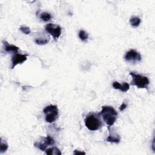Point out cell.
<instances>
[{
	"mask_svg": "<svg viewBox=\"0 0 155 155\" xmlns=\"http://www.w3.org/2000/svg\"><path fill=\"white\" fill-rule=\"evenodd\" d=\"M78 35L82 41L86 42L88 39V34L85 31H84L83 30H81L79 31Z\"/></svg>",
	"mask_w": 155,
	"mask_h": 155,
	"instance_id": "14",
	"label": "cell"
},
{
	"mask_svg": "<svg viewBox=\"0 0 155 155\" xmlns=\"http://www.w3.org/2000/svg\"><path fill=\"white\" fill-rule=\"evenodd\" d=\"M49 41V39L43 38H36L35 40V42L38 45H44L48 43Z\"/></svg>",
	"mask_w": 155,
	"mask_h": 155,
	"instance_id": "17",
	"label": "cell"
},
{
	"mask_svg": "<svg viewBox=\"0 0 155 155\" xmlns=\"http://www.w3.org/2000/svg\"><path fill=\"white\" fill-rule=\"evenodd\" d=\"M112 86L114 89L119 90L122 92H127L130 88V85L127 82H123L122 84H120L118 82L114 81L113 82Z\"/></svg>",
	"mask_w": 155,
	"mask_h": 155,
	"instance_id": "10",
	"label": "cell"
},
{
	"mask_svg": "<svg viewBox=\"0 0 155 155\" xmlns=\"http://www.w3.org/2000/svg\"><path fill=\"white\" fill-rule=\"evenodd\" d=\"M19 30L25 35H29L31 32L30 28L27 26H22L19 28Z\"/></svg>",
	"mask_w": 155,
	"mask_h": 155,
	"instance_id": "18",
	"label": "cell"
},
{
	"mask_svg": "<svg viewBox=\"0 0 155 155\" xmlns=\"http://www.w3.org/2000/svg\"><path fill=\"white\" fill-rule=\"evenodd\" d=\"M3 44L4 46V50H5L6 52L13 53L14 54L18 53L19 47H16V45L10 44L5 41H3Z\"/></svg>",
	"mask_w": 155,
	"mask_h": 155,
	"instance_id": "11",
	"label": "cell"
},
{
	"mask_svg": "<svg viewBox=\"0 0 155 155\" xmlns=\"http://www.w3.org/2000/svg\"><path fill=\"white\" fill-rule=\"evenodd\" d=\"M108 131H109V136L107 137L106 141L111 142V143H117L120 140V137L118 134H116V133L111 131V129H110V126L108 127Z\"/></svg>",
	"mask_w": 155,
	"mask_h": 155,
	"instance_id": "9",
	"label": "cell"
},
{
	"mask_svg": "<svg viewBox=\"0 0 155 155\" xmlns=\"http://www.w3.org/2000/svg\"><path fill=\"white\" fill-rule=\"evenodd\" d=\"M140 22L141 20L137 16H133L130 19V23L134 27H138L140 25Z\"/></svg>",
	"mask_w": 155,
	"mask_h": 155,
	"instance_id": "13",
	"label": "cell"
},
{
	"mask_svg": "<svg viewBox=\"0 0 155 155\" xmlns=\"http://www.w3.org/2000/svg\"><path fill=\"white\" fill-rule=\"evenodd\" d=\"M45 29L55 39L59 38L61 35V27L59 25L49 23L46 25Z\"/></svg>",
	"mask_w": 155,
	"mask_h": 155,
	"instance_id": "6",
	"label": "cell"
},
{
	"mask_svg": "<svg viewBox=\"0 0 155 155\" xmlns=\"http://www.w3.org/2000/svg\"><path fill=\"white\" fill-rule=\"evenodd\" d=\"M124 59L127 62L136 63L140 62L141 61L142 56L139 52L131 49L125 53Z\"/></svg>",
	"mask_w": 155,
	"mask_h": 155,
	"instance_id": "7",
	"label": "cell"
},
{
	"mask_svg": "<svg viewBox=\"0 0 155 155\" xmlns=\"http://www.w3.org/2000/svg\"><path fill=\"white\" fill-rule=\"evenodd\" d=\"M43 113L45 114V119L47 122L53 123L58 118L59 110L56 105H49L43 109Z\"/></svg>",
	"mask_w": 155,
	"mask_h": 155,
	"instance_id": "4",
	"label": "cell"
},
{
	"mask_svg": "<svg viewBox=\"0 0 155 155\" xmlns=\"http://www.w3.org/2000/svg\"><path fill=\"white\" fill-rule=\"evenodd\" d=\"M8 149V144L7 143L2 140V138H1V144H0V153H5L7 150Z\"/></svg>",
	"mask_w": 155,
	"mask_h": 155,
	"instance_id": "16",
	"label": "cell"
},
{
	"mask_svg": "<svg viewBox=\"0 0 155 155\" xmlns=\"http://www.w3.org/2000/svg\"><path fill=\"white\" fill-rule=\"evenodd\" d=\"M28 54H22L19 53L14 54L12 57V66L11 68L13 69L18 64H22L27 59Z\"/></svg>",
	"mask_w": 155,
	"mask_h": 155,
	"instance_id": "8",
	"label": "cell"
},
{
	"mask_svg": "<svg viewBox=\"0 0 155 155\" xmlns=\"http://www.w3.org/2000/svg\"><path fill=\"white\" fill-rule=\"evenodd\" d=\"M45 154L47 155H61L62 153L59 148L57 147H51L47 149L45 151Z\"/></svg>",
	"mask_w": 155,
	"mask_h": 155,
	"instance_id": "12",
	"label": "cell"
},
{
	"mask_svg": "<svg viewBox=\"0 0 155 155\" xmlns=\"http://www.w3.org/2000/svg\"><path fill=\"white\" fill-rule=\"evenodd\" d=\"M130 75L132 77L131 85H135L139 88H147L150 84V81L147 76L132 71L130 72Z\"/></svg>",
	"mask_w": 155,
	"mask_h": 155,
	"instance_id": "3",
	"label": "cell"
},
{
	"mask_svg": "<svg viewBox=\"0 0 155 155\" xmlns=\"http://www.w3.org/2000/svg\"><path fill=\"white\" fill-rule=\"evenodd\" d=\"M101 115L96 113H91L87 116L85 119V125L90 131H96L103 126V122Z\"/></svg>",
	"mask_w": 155,
	"mask_h": 155,
	"instance_id": "2",
	"label": "cell"
},
{
	"mask_svg": "<svg viewBox=\"0 0 155 155\" xmlns=\"http://www.w3.org/2000/svg\"><path fill=\"white\" fill-rule=\"evenodd\" d=\"M40 18L42 21L44 22H47L51 19V16L49 13L42 12L40 15Z\"/></svg>",
	"mask_w": 155,
	"mask_h": 155,
	"instance_id": "15",
	"label": "cell"
},
{
	"mask_svg": "<svg viewBox=\"0 0 155 155\" xmlns=\"http://www.w3.org/2000/svg\"><path fill=\"white\" fill-rule=\"evenodd\" d=\"M127 105L126 104H125V103H123V104L120 106V107H119V110H120V111H124V110L127 108Z\"/></svg>",
	"mask_w": 155,
	"mask_h": 155,
	"instance_id": "19",
	"label": "cell"
},
{
	"mask_svg": "<svg viewBox=\"0 0 155 155\" xmlns=\"http://www.w3.org/2000/svg\"><path fill=\"white\" fill-rule=\"evenodd\" d=\"M73 154H85V153L83 152V151H78L77 150H76L73 152Z\"/></svg>",
	"mask_w": 155,
	"mask_h": 155,
	"instance_id": "20",
	"label": "cell"
},
{
	"mask_svg": "<svg viewBox=\"0 0 155 155\" xmlns=\"http://www.w3.org/2000/svg\"><path fill=\"white\" fill-rule=\"evenodd\" d=\"M55 141L54 139L50 136L48 135L45 137H43V139L41 142H37L34 143V146L37 148L39 149L42 151H45L47 150L48 146H51L54 145Z\"/></svg>",
	"mask_w": 155,
	"mask_h": 155,
	"instance_id": "5",
	"label": "cell"
},
{
	"mask_svg": "<svg viewBox=\"0 0 155 155\" xmlns=\"http://www.w3.org/2000/svg\"><path fill=\"white\" fill-rule=\"evenodd\" d=\"M99 114L104 121L110 127L115 123L117 117V111L111 106H103Z\"/></svg>",
	"mask_w": 155,
	"mask_h": 155,
	"instance_id": "1",
	"label": "cell"
}]
</instances>
